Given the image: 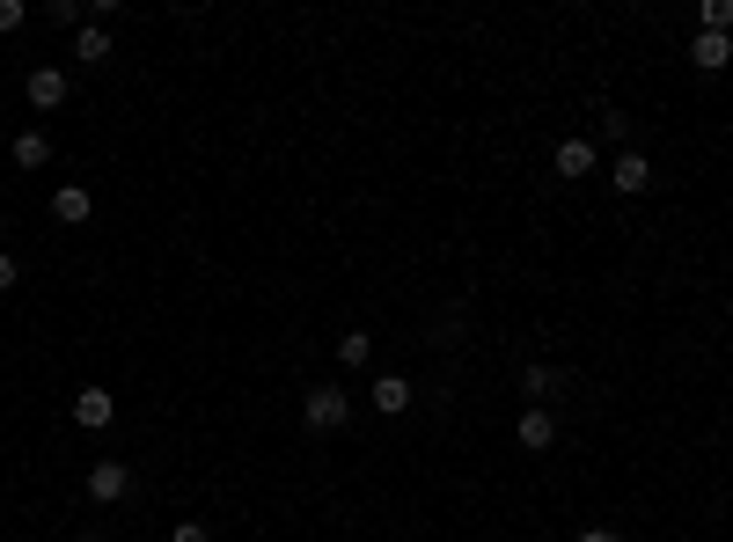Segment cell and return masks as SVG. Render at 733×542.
<instances>
[{
    "label": "cell",
    "instance_id": "obj_1",
    "mask_svg": "<svg viewBox=\"0 0 733 542\" xmlns=\"http://www.w3.org/2000/svg\"><path fill=\"white\" fill-rule=\"evenodd\" d=\"M301 418H309V433H338V425L352 418V396H345L338 382H315L309 403H301Z\"/></svg>",
    "mask_w": 733,
    "mask_h": 542
},
{
    "label": "cell",
    "instance_id": "obj_2",
    "mask_svg": "<svg viewBox=\"0 0 733 542\" xmlns=\"http://www.w3.org/2000/svg\"><path fill=\"white\" fill-rule=\"evenodd\" d=\"M125 491H133V462H118V455L88 462V499H96V506H118Z\"/></svg>",
    "mask_w": 733,
    "mask_h": 542
},
{
    "label": "cell",
    "instance_id": "obj_3",
    "mask_svg": "<svg viewBox=\"0 0 733 542\" xmlns=\"http://www.w3.org/2000/svg\"><path fill=\"white\" fill-rule=\"evenodd\" d=\"M609 184H616V191H624V198H638V191H653V161H646V155H638V147H624V155H616V161H609Z\"/></svg>",
    "mask_w": 733,
    "mask_h": 542
},
{
    "label": "cell",
    "instance_id": "obj_4",
    "mask_svg": "<svg viewBox=\"0 0 733 542\" xmlns=\"http://www.w3.org/2000/svg\"><path fill=\"white\" fill-rule=\"evenodd\" d=\"M52 220H59V228H88V220H96L88 184H59V191H52Z\"/></svg>",
    "mask_w": 733,
    "mask_h": 542
},
{
    "label": "cell",
    "instance_id": "obj_5",
    "mask_svg": "<svg viewBox=\"0 0 733 542\" xmlns=\"http://www.w3.org/2000/svg\"><path fill=\"white\" fill-rule=\"evenodd\" d=\"M514 440H521L528 455H543V447H550V440H558V418H550V411H543V403H528L521 418H514Z\"/></svg>",
    "mask_w": 733,
    "mask_h": 542
},
{
    "label": "cell",
    "instance_id": "obj_6",
    "mask_svg": "<svg viewBox=\"0 0 733 542\" xmlns=\"http://www.w3.org/2000/svg\"><path fill=\"white\" fill-rule=\"evenodd\" d=\"M690 67H697V73H726L733 67V37L697 30V37H690Z\"/></svg>",
    "mask_w": 733,
    "mask_h": 542
},
{
    "label": "cell",
    "instance_id": "obj_7",
    "mask_svg": "<svg viewBox=\"0 0 733 542\" xmlns=\"http://www.w3.org/2000/svg\"><path fill=\"white\" fill-rule=\"evenodd\" d=\"M110 418H118V403H110V388H81V396H74V425H81V433H104Z\"/></svg>",
    "mask_w": 733,
    "mask_h": 542
},
{
    "label": "cell",
    "instance_id": "obj_8",
    "mask_svg": "<svg viewBox=\"0 0 733 542\" xmlns=\"http://www.w3.org/2000/svg\"><path fill=\"white\" fill-rule=\"evenodd\" d=\"M411 396H419V388L403 382V374H382V382H374V418H403V411H411Z\"/></svg>",
    "mask_w": 733,
    "mask_h": 542
},
{
    "label": "cell",
    "instance_id": "obj_9",
    "mask_svg": "<svg viewBox=\"0 0 733 542\" xmlns=\"http://www.w3.org/2000/svg\"><path fill=\"white\" fill-rule=\"evenodd\" d=\"M594 140H558V155H550V169L565 176V184H579V176H594Z\"/></svg>",
    "mask_w": 733,
    "mask_h": 542
},
{
    "label": "cell",
    "instance_id": "obj_10",
    "mask_svg": "<svg viewBox=\"0 0 733 542\" xmlns=\"http://www.w3.org/2000/svg\"><path fill=\"white\" fill-rule=\"evenodd\" d=\"M67 104V67H37L30 73V110H59Z\"/></svg>",
    "mask_w": 733,
    "mask_h": 542
},
{
    "label": "cell",
    "instance_id": "obj_11",
    "mask_svg": "<svg viewBox=\"0 0 733 542\" xmlns=\"http://www.w3.org/2000/svg\"><path fill=\"white\" fill-rule=\"evenodd\" d=\"M110 59V30L104 22H81V30H74V67H104Z\"/></svg>",
    "mask_w": 733,
    "mask_h": 542
},
{
    "label": "cell",
    "instance_id": "obj_12",
    "mask_svg": "<svg viewBox=\"0 0 733 542\" xmlns=\"http://www.w3.org/2000/svg\"><path fill=\"white\" fill-rule=\"evenodd\" d=\"M45 161H52V140H45V132H16V169H45Z\"/></svg>",
    "mask_w": 733,
    "mask_h": 542
},
{
    "label": "cell",
    "instance_id": "obj_13",
    "mask_svg": "<svg viewBox=\"0 0 733 542\" xmlns=\"http://www.w3.org/2000/svg\"><path fill=\"white\" fill-rule=\"evenodd\" d=\"M366 352H374V337H366V331H345V337H338V352H331V359H338L345 374H360V367H366Z\"/></svg>",
    "mask_w": 733,
    "mask_h": 542
},
{
    "label": "cell",
    "instance_id": "obj_14",
    "mask_svg": "<svg viewBox=\"0 0 733 542\" xmlns=\"http://www.w3.org/2000/svg\"><path fill=\"white\" fill-rule=\"evenodd\" d=\"M521 388H528L536 403H550V396L565 388V374H558V367H543V359H536V367H521Z\"/></svg>",
    "mask_w": 733,
    "mask_h": 542
},
{
    "label": "cell",
    "instance_id": "obj_15",
    "mask_svg": "<svg viewBox=\"0 0 733 542\" xmlns=\"http://www.w3.org/2000/svg\"><path fill=\"white\" fill-rule=\"evenodd\" d=\"M697 30H712V37H733V0H704V8H697Z\"/></svg>",
    "mask_w": 733,
    "mask_h": 542
},
{
    "label": "cell",
    "instance_id": "obj_16",
    "mask_svg": "<svg viewBox=\"0 0 733 542\" xmlns=\"http://www.w3.org/2000/svg\"><path fill=\"white\" fill-rule=\"evenodd\" d=\"M22 22H30V8H22V0H0V37L22 30Z\"/></svg>",
    "mask_w": 733,
    "mask_h": 542
},
{
    "label": "cell",
    "instance_id": "obj_17",
    "mask_svg": "<svg viewBox=\"0 0 733 542\" xmlns=\"http://www.w3.org/2000/svg\"><path fill=\"white\" fill-rule=\"evenodd\" d=\"M169 542H213V528H206V521H176Z\"/></svg>",
    "mask_w": 733,
    "mask_h": 542
},
{
    "label": "cell",
    "instance_id": "obj_18",
    "mask_svg": "<svg viewBox=\"0 0 733 542\" xmlns=\"http://www.w3.org/2000/svg\"><path fill=\"white\" fill-rule=\"evenodd\" d=\"M602 140H631V118H624V110H602Z\"/></svg>",
    "mask_w": 733,
    "mask_h": 542
},
{
    "label": "cell",
    "instance_id": "obj_19",
    "mask_svg": "<svg viewBox=\"0 0 733 542\" xmlns=\"http://www.w3.org/2000/svg\"><path fill=\"white\" fill-rule=\"evenodd\" d=\"M573 542H624V535H616V528H579Z\"/></svg>",
    "mask_w": 733,
    "mask_h": 542
},
{
    "label": "cell",
    "instance_id": "obj_20",
    "mask_svg": "<svg viewBox=\"0 0 733 542\" xmlns=\"http://www.w3.org/2000/svg\"><path fill=\"white\" fill-rule=\"evenodd\" d=\"M16 272H22V264L8 257V249H0V294H8V286H16Z\"/></svg>",
    "mask_w": 733,
    "mask_h": 542
},
{
    "label": "cell",
    "instance_id": "obj_21",
    "mask_svg": "<svg viewBox=\"0 0 733 542\" xmlns=\"http://www.w3.org/2000/svg\"><path fill=\"white\" fill-rule=\"evenodd\" d=\"M81 542H104V535H81Z\"/></svg>",
    "mask_w": 733,
    "mask_h": 542
}]
</instances>
